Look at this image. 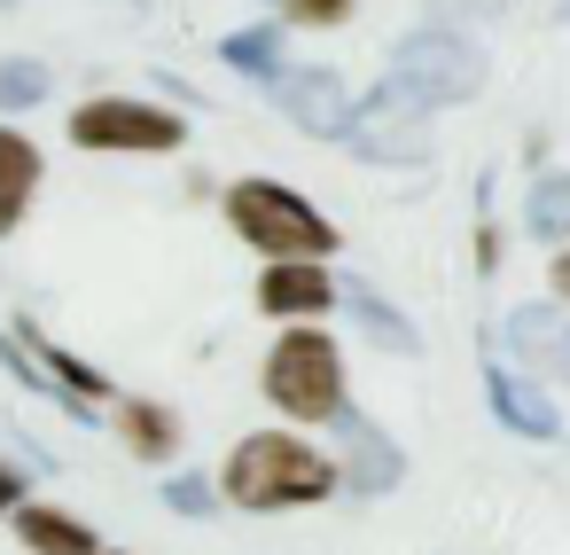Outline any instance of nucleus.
I'll list each match as a JSON object with an SVG mask.
<instances>
[{"label": "nucleus", "instance_id": "f257e3e1", "mask_svg": "<svg viewBox=\"0 0 570 555\" xmlns=\"http://www.w3.org/2000/svg\"><path fill=\"white\" fill-rule=\"evenodd\" d=\"M336 485H344V469H336L321 446H305L297 430H250V438L227 454V469H219V493H227L235 508H250V516L313 508V500H328Z\"/></svg>", "mask_w": 570, "mask_h": 555}, {"label": "nucleus", "instance_id": "f03ea898", "mask_svg": "<svg viewBox=\"0 0 570 555\" xmlns=\"http://www.w3.org/2000/svg\"><path fill=\"white\" fill-rule=\"evenodd\" d=\"M227 227L250 251H266V259H328L336 251V227L289 181H266V173H250V181L227 188Z\"/></svg>", "mask_w": 570, "mask_h": 555}, {"label": "nucleus", "instance_id": "7ed1b4c3", "mask_svg": "<svg viewBox=\"0 0 570 555\" xmlns=\"http://www.w3.org/2000/svg\"><path fill=\"white\" fill-rule=\"evenodd\" d=\"M266 399H274V415H289V422H336L352 399H344V352H336V337H321V329H282L274 337V352H266Z\"/></svg>", "mask_w": 570, "mask_h": 555}, {"label": "nucleus", "instance_id": "20e7f679", "mask_svg": "<svg viewBox=\"0 0 570 555\" xmlns=\"http://www.w3.org/2000/svg\"><path fill=\"white\" fill-rule=\"evenodd\" d=\"M391 87H406L422 110H453V103H476L484 95V48L469 32H445V25H422L391 48Z\"/></svg>", "mask_w": 570, "mask_h": 555}, {"label": "nucleus", "instance_id": "39448f33", "mask_svg": "<svg viewBox=\"0 0 570 555\" xmlns=\"http://www.w3.org/2000/svg\"><path fill=\"white\" fill-rule=\"evenodd\" d=\"M71 142L79 149H134V157H173L188 142V126L141 95H95L71 110Z\"/></svg>", "mask_w": 570, "mask_h": 555}, {"label": "nucleus", "instance_id": "423d86ee", "mask_svg": "<svg viewBox=\"0 0 570 555\" xmlns=\"http://www.w3.org/2000/svg\"><path fill=\"white\" fill-rule=\"evenodd\" d=\"M360 157H375V165H422L430 157V134H422V103L406 95V87H375L360 110H352V134H344Z\"/></svg>", "mask_w": 570, "mask_h": 555}, {"label": "nucleus", "instance_id": "0eeeda50", "mask_svg": "<svg viewBox=\"0 0 570 555\" xmlns=\"http://www.w3.org/2000/svg\"><path fill=\"white\" fill-rule=\"evenodd\" d=\"M274 110H282L297 134H313V142H344L360 103H352V87H344L328 64H297V71L274 79Z\"/></svg>", "mask_w": 570, "mask_h": 555}, {"label": "nucleus", "instance_id": "6e6552de", "mask_svg": "<svg viewBox=\"0 0 570 555\" xmlns=\"http://www.w3.org/2000/svg\"><path fill=\"white\" fill-rule=\"evenodd\" d=\"M344 290L321 259H266V274H258V313H274V321H313Z\"/></svg>", "mask_w": 570, "mask_h": 555}, {"label": "nucleus", "instance_id": "1a4fd4ad", "mask_svg": "<svg viewBox=\"0 0 570 555\" xmlns=\"http://www.w3.org/2000/svg\"><path fill=\"white\" fill-rule=\"evenodd\" d=\"M336 430H344V446H352V461H344V485H352L360 500H375V493H391V485L406 477V454L391 446V430H383L375 415L344 407V415H336Z\"/></svg>", "mask_w": 570, "mask_h": 555}, {"label": "nucleus", "instance_id": "9d476101", "mask_svg": "<svg viewBox=\"0 0 570 555\" xmlns=\"http://www.w3.org/2000/svg\"><path fill=\"white\" fill-rule=\"evenodd\" d=\"M484 399H492V415H500V430H515V438H562V415H554V399L531 383V376H515V368H484Z\"/></svg>", "mask_w": 570, "mask_h": 555}, {"label": "nucleus", "instance_id": "9b49d317", "mask_svg": "<svg viewBox=\"0 0 570 555\" xmlns=\"http://www.w3.org/2000/svg\"><path fill=\"white\" fill-rule=\"evenodd\" d=\"M508 352L523 368H570V321L554 305H515L508 313Z\"/></svg>", "mask_w": 570, "mask_h": 555}, {"label": "nucleus", "instance_id": "f8f14e48", "mask_svg": "<svg viewBox=\"0 0 570 555\" xmlns=\"http://www.w3.org/2000/svg\"><path fill=\"white\" fill-rule=\"evenodd\" d=\"M17 539L32 547V555H102V539L79 524V516H63V508H48V500H24L17 516Z\"/></svg>", "mask_w": 570, "mask_h": 555}, {"label": "nucleus", "instance_id": "ddd939ff", "mask_svg": "<svg viewBox=\"0 0 570 555\" xmlns=\"http://www.w3.org/2000/svg\"><path fill=\"white\" fill-rule=\"evenodd\" d=\"M118 438L141 461H173L180 454V415L165 399H118Z\"/></svg>", "mask_w": 570, "mask_h": 555}, {"label": "nucleus", "instance_id": "4468645a", "mask_svg": "<svg viewBox=\"0 0 570 555\" xmlns=\"http://www.w3.org/2000/svg\"><path fill=\"white\" fill-rule=\"evenodd\" d=\"M344 305H352V321H360V329H367L383 352H399V360H414V352H422V329H414V321H406V313H399L383 290H367V282H344Z\"/></svg>", "mask_w": 570, "mask_h": 555}, {"label": "nucleus", "instance_id": "2eb2a0df", "mask_svg": "<svg viewBox=\"0 0 570 555\" xmlns=\"http://www.w3.org/2000/svg\"><path fill=\"white\" fill-rule=\"evenodd\" d=\"M32 188H40V149H32L24 134L0 126V235H17V227H24Z\"/></svg>", "mask_w": 570, "mask_h": 555}, {"label": "nucleus", "instance_id": "dca6fc26", "mask_svg": "<svg viewBox=\"0 0 570 555\" xmlns=\"http://www.w3.org/2000/svg\"><path fill=\"white\" fill-rule=\"evenodd\" d=\"M219 64H227V71H250V79H266V87H274V79L289 71V64H282V25L227 32V40H219Z\"/></svg>", "mask_w": 570, "mask_h": 555}, {"label": "nucleus", "instance_id": "f3484780", "mask_svg": "<svg viewBox=\"0 0 570 555\" xmlns=\"http://www.w3.org/2000/svg\"><path fill=\"white\" fill-rule=\"evenodd\" d=\"M523 235L539 243H570V173H539L523 196Z\"/></svg>", "mask_w": 570, "mask_h": 555}, {"label": "nucleus", "instance_id": "a211bd4d", "mask_svg": "<svg viewBox=\"0 0 570 555\" xmlns=\"http://www.w3.org/2000/svg\"><path fill=\"white\" fill-rule=\"evenodd\" d=\"M48 87H56V71L32 64V56H9V64H0V110H32V103H48Z\"/></svg>", "mask_w": 570, "mask_h": 555}, {"label": "nucleus", "instance_id": "6ab92c4d", "mask_svg": "<svg viewBox=\"0 0 570 555\" xmlns=\"http://www.w3.org/2000/svg\"><path fill=\"white\" fill-rule=\"evenodd\" d=\"M165 508H180V516H219V485L196 477V469H180V477H165Z\"/></svg>", "mask_w": 570, "mask_h": 555}, {"label": "nucleus", "instance_id": "aec40b11", "mask_svg": "<svg viewBox=\"0 0 570 555\" xmlns=\"http://www.w3.org/2000/svg\"><path fill=\"white\" fill-rule=\"evenodd\" d=\"M282 9H289L297 25H344V17H352V0H282Z\"/></svg>", "mask_w": 570, "mask_h": 555}, {"label": "nucleus", "instance_id": "412c9836", "mask_svg": "<svg viewBox=\"0 0 570 555\" xmlns=\"http://www.w3.org/2000/svg\"><path fill=\"white\" fill-rule=\"evenodd\" d=\"M24 500H32V477H24L17 461H0V516H17Z\"/></svg>", "mask_w": 570, "mask_h": 555}, {"label": "nucleus", "instance_id": "4be33fe9", "mask_svg": "<svg viewBox=\"0 0 570 555\" xmlns=\"http://www.w3.org/2000/svg\"><path fill=\"white\" fill-rule=\"evenodd\" d=\"M476 266H484V274L500 266V235H492V227H476Z\"/></svg>", "mask_w": 570, "mask_h": 555}, {"label": "nucleus", "instance_id": "5701e85b", "mask_svg": "<svg viewBox=\"0 0 570 555\" xmlns=\"http://www.w3.org/2000/svg\"><path fill=\"white\" fill-rule=\"evenodd\" d=\"M554 298L570 305V243H562V259H554Z\"/></svg>", "mask_w": 570, "mask_h": 555}, {"label": "nucleus", "instance_id": "b1692460", "mask_svg": "<svg viewBox=\"0 0 570 555\" xmlns=\"http://www.w3.org/2000/svg\"><path fill=\"white\" fill-rule=\"evenodd\" d=\"M0 9H17V0H0Z\"/></svg>", "mask_w": 570, "mask_h": 555}, {"label": "nucleus", "instance_id": "393cba45", "mask_svg": "<svg viewBox=\"0 0 570 555\" xmlns=\"http://www.w3.org/2000/svg\"><path fill=\"white\" fill-rule=\"evenodd\" d=\"M102 555H118V547H102Z\"/></svg>", "mask_w": 570, "mask_h": 555}, {"label": "nucleus", "instance_id": "a878e982", "mask_svg": "<svg viewBox=\"0 0 570 555\" xmlns=\"http://www.w3.org/2000/svg\"><path fill=\"white\" fill-rule=\"evenodd\" d=\"M562 376H570V368H562Z\"/></svg>", "mask_w": 570, "mask_h": 555}]
</instances>
